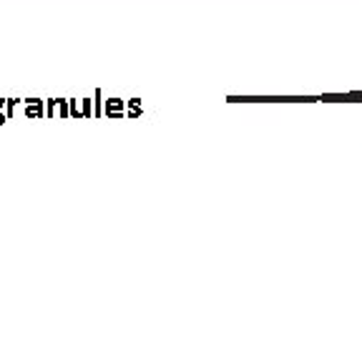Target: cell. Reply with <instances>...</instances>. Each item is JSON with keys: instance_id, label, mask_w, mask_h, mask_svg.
<instances>
[{"instance_id": "6da1fadb", "label": "cell", "mask_w": 362, "mask_h": 339, "mask_svg": "<svg viewBox=\"0 0 362 339\" xmlns=\"http://www.w3.org/2000/svg\"><path fill=\"white\" fill-rule=\"evenodd\" d=\"M25 116H28V119L43 116V103H40L38 98H28V101H25Z\"/></svg>"}, {"instance_id": "7a4b0ae2", "label": "cell", "mask_w": 362, "mask_h": 339, "mask_svg": "<svg viewBox=\"0 0 362 339\" xmlns=\"http://www.w3.org/2000/svg\"><path fill=\"white\" fill-rule=\"evenodd\" d=\"M16 106H18V98H8V103H6L8 119H13V113H16Z\"/></svg>"}, {"instance_id": "3957f363", "label": "cell", "mask_w": 362, "mask_h": 339, "mask_svg": "<svg viewBox=\"0 0 362 339\" xmlns=\"http://www.w3.org/2000/svg\"><path fill=\"white\" fill-rule=\"evenodd\" d=\"M6 121H8V113H6V111H0V126L6 124Z\"/></svg>"}, {"instance_id": "277c9868", "label": "cell", "mask_w": 362, "mask_h": 339, "mask_svg": "<svg viewBox=\"0 0 362 339\" xmlns=\"http://www.w3.org/2000/svg\"><path fill=\"white\" fill-rule=\"evenodd\" d=\"M6 103H8V98H0V111H6Z\"/></svg>"}]
</instances>
